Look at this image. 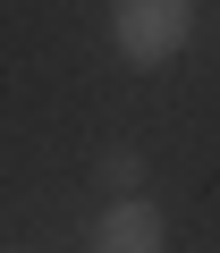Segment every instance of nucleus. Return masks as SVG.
<instances>
[{
    "instance_id": "1",
    "label": "nucleus",
    "mask_w": 220,
    "mask_h": 253,
    "mask_svg": "<svg viewBox=\"0 0 220 253\" xmlns=\"http://www.w3.org/2000/svg\"><path fill=\"white\" fill-rule=\"evenodd\" d=\"M195 42V0H110V51L127 68H169Z\"/></svg>"
},
{
    "instance_id": "2",
    "label": "nucleus",
    "mask_w": 220,
    "mask_h": 253,
    "mask_svg": "<svg viewBox=\"0 0 220 253\" xmlns=\"http://www.w3.org/2000/svg\"><path fill=\"white\" fill-rule=\"evenodd\" d=\"M85 253H169V228H161V211H153L144 194H110Z\"/></svg>"
},
{
    "instance_id": "3",
    "label": "nucleus",
    "mask_w": 220,
    "mask_h": 253,
    "mask_svg": "<svg viewBox=\"0 0 220 253\" xmlns=\"http://www.w3.org/2000/svg\"><path fill=\"white\" fill-rule=\"evenodd\" d=\"M93 177H102V194H144V152L136 144H110L93 161Z\"/></svg>"
}]
</instances>
